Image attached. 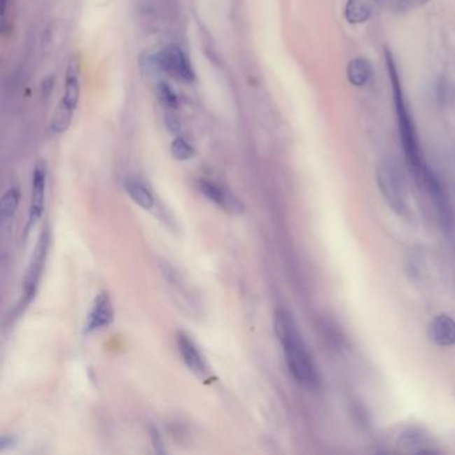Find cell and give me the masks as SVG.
I'll use <instances>...</instances> for the list:
<instances>
[{"label": "cell", "mask_w": 455, "mask_h": 455, "mask_svg": "<svg viewBox=\"0 0 455 455\" xmlns=\"http://www.w3.org/2000/svg\"><path fill=\"white\" fill-rule=\"evenodd\" d=\"M176 342H178V349H179L181 356L183 358L186 366L194 374H197L198 377H206L209 369H207V365H206L203 356L200 354L194 341H191V338L186 332L179 331L178 337H176Z\"/></svg>", "instance_id": "obj_10"}, {"label": "cell", "mask_w": 455, "mask_h": 455, "mask_svg": "<svg viewBox=\"0 0 455 455\" xmlns=\"http://www.w3.org/2000/svg\"><path fill=\"white\" fill-rule=\"evenodd\" d=\"M114 321V307L108 293H100L94 300L92 309L85 322V332L91 334L100 328H107Z\"/></svg>", "instance_id": "obj_9"}, {"label": "cell", "mask_w": 455, "mask_h": 455, "mask_svg": "<svg viewBox=\"0 0 455 455\" xmlns=\"http://www.w3.org/2000/svg\"><path fill=\"white\" fill-rule=\"evenodd\" d=\"M399 443L406 449V451L412 453H434V446L431 441L418 431H410L406 433Z\"/></svg>", "instance_id": "obj_15"}, {"label": "cell", "mask_w": 455, "mask_h": 455, "mask_svg": "<svg viewBox=\"0 0 455 455\" xmlns=\"http://www.w3.org/2000/svg\"><path fill=\"white\" fill-rule=\"evenodd\" d=\"M274 326L285 354L287 369L293 378L306 388H316L321 382L319 372L306 343L302 340L293 314L286 309H278L275 312Z\"/></svg>", "instance_id": "obj_1"}, {"label": "cell", "mask_w": 455, "mask_h": 455, "mask_svg": "<svg viewBox=\"0 0 455 455\" xmlns=\"http://www.w3.org/2000/svg\"><path fill=\"white\" fill-rule=\"evenodd\" d=\"M197 187L200 194L206 197L214 204H216L223 211L231 214L243 213L244 207L239 200L234 195H231L226 188L222 186L216 185L207 179H200L197 182Z\"/></svg>", "instance_id": "obj_8"}, {"label": "cell", "mask_w": 455, "mask_h": 455, "mask_svg": "<svg viewBox=\"0 0 455 455\" xmlns=\"http://www.w3.org/2000/svg\"><path fill=\"white\" fill-rule=\"evenodd\" d=\"M80 98V71L78 62L72 57L66 70V82L62 99L50 122V131L55 135L66 132L71 126L74 113Z\"/></svg>", "instance_id": "obj_3"}, {"label": "cell", "mask_w": 455, "mask_h": 455, "mask_svg": "<svg viewBox=\"0 0 455 455\" xmlns=\"http://www.w3.org/2000/svg\"><path fill=\"white\" fill-rule=\"evenodd\" d=\"M171 154L176 160L185 162L195 155V150L190 143L186 141L183 136H176L172 142L170 147Z\"/></svg>", "instance_id": "obj_18"}, {"label": "cell", "mask_w": 455, "mask_h": 455, "mask_svg": "<svg viewBox=\"0 0 455 455\" xmlns=\"http://www.w3.org/2000/svg\"><path fill=\"white\" fill-rule=\"evenodd\" d=\"M428 1L430 0H382V4L393 13L406 14L426 6Z\"/></svg>", "instance_id": "obj_16"}, {"label": "cell", "mask_w": 455, "mask_h": 455, "mask_svg": "<svg viewBox=\"0 0 455 455\" xmlns=\"http://www.w3.org/2000/svg\"><path fill=\"white\" fill-rule=\"evenodd\" d=\"M430 340L440 346H455V321L449 315H438L428 328Z\"/></svg>", "instance_id": "obj_12"}, {"label": "cell", "mask_w": 455, "mask_h": 455, "mask_svg": "<svg viewBox=\"0 0 455 455\" xmlns=\"http://www.w3.org/2000/svg\"><path fill=\"white\" fill-rule=\"evenodd\" d=\"M377 181L384 200L396 213L406 211V185L397 164L391 160H384L377 171Z\"/></svg>", "instance_id": "obj_4"}, {"label": "cell", "mask_w": 455, "mask_h": 455, "mask_svg": "<svg viewBox=\"0 0 455 455\" xmlns=\"http://www.w3.org/2000/svg\"><path fill=\"white\" fill-rule=\"evenodd\" d=\"M14 443V438H10V437H3L1 441H0V449L4 450L7 446L13 444Z\"/></svg>", "instance_id": "obj_22"}, {"label": "cell", "mask_w": 455, "mask_h": 455, "mask_svg": "<svg viewBox=\"0 0 455 455\" xmlns=\"http://www.w3.org/2000/svg\"><path fill=\"white\" fill-rule=\"evenodd\" d=\"M158 99L167 110H175L178 107V97L167 82H159L157 87Z\"/></svg>", "instance_id": "obj_19"}, {"label": "cell", "mask_w": 455, "mask_h": 455, "mask_svg": "<svg viewBox=\"0 0 455 455\" xmlns=\"http://www.w3.org/2000/svg\"><path fill=\"white\" fill-rule=\"evenodd\" d=\"M382 0H347L344 18L350 24H362L377 14Z\"/></svg>", "instance_id": "obj_11"}, {"label": "cell", "mask_w": 455, "mask_h": 455, "mask_svg": "<svg viewBox=\"0 0 455 455\" xmlns=\"http://www.w3.org/2000/svg\"><path fill=\"white\" fill-rule=\"evenodd\" d=\"M374 69L370 60L366 57H354L347 66V79L356 87H362L370 82Z\"/></svg>", "instance_id": "obj_14"}, {"label": "cell", "mask_w": 455, "mask_h": 455, "mask_svg": "<svg viewBox=\"0 0 455 455\" xmlns=\"http://www.w3.org/2000/svg\"><path fill=\"white\" fill-rule=\"evenodd\" d=\"M151 438H153V443H154V446H155V450H157L158 453H164L162 437H160V434H159V431H158L155 427H153V428H151Z\"/></svg>", "instance_id": "obj_20"}, {"label": "cell", "mask_w": 455, "mask_h": 455, "mask_svg": "<svg viewBox=\"0 0 455 455\" xmlns=\"http://www.w3.org/2000/svg\"><path fill=\"white\" fill-rule=\"evenodd\" d=\"M19 204V191L16 187L10 188L1 198L0 211H1V219L3 222L10 220L14 216L15 211Z\"/></svg>", "instance_id": "obj_17"}, {"label": "cell", "mask_w": 455, "mask_h": 455, "mask_svg": "<svg viewBox=\"0 0 455 455\" xmlns=\"http://www.w3.org/2000/svg\"><path fill=\"white\" fill-rule=\"evenodd\" d=\"M386 64H387V71H388V79L393 85L396 113H397V119H398L399 135H400V142H402V147L405 151V157H406L410 170L413 171L416 183L422 186L430 170L427 169L426 163L422 157V151H421L418 135H416L415 126H414L413 118L410 116L407 103H406L405 95H403V88H402V83L399 79L397 66L388 51L386 52Z\"/></svg>", "instance_id": "obj_2"}, {"label": "cell", "mask_w": 455, "mask_h": 455, "mask_svg": "<svg viewBox=\"0 0 455 455\" xmlns=\"http://www.w3.org/2000/svg\"><path fill=\"white\" fill-rule=\"evenodd\" d=\"M125 190L130 195V198L134 200L138 206H141L146 210H150L155 204V198L150 188L143 183L141 179L135 176H127L125 179Z\"/></svg>", "instance_id": "obj_13"}, {"label": "cell", "mask_w": 455, "mask_h": 455, "mask_svg": "<svg viewBox=\"0 0 455 455\" xmlns=\"http://www.w3.org/2000/svg\"><path fill=\"white\" fill-rule=\"evenodd\" d=\"M47 248H48V232L44 231L41 235V239L38 242V246L35 248V254L34 258L29 263V270H27V275L24 279V297H23V306L29 304L31 299L34 298L36 288H38V284L41 279V274H42L43 265H44V259L47 255Z\"/></svg>", "instance_id": "obj_6"}, {"label": "cell", "mask_w": 455, "mask_h": 455, "mask_svg": "<svg viewBox=\"0 0 455 455\" xmlns=\"http://www.w3.org/2000/svg\"><path fill=\"white\" fill-rule=\"evenodd\" d=\"M47 187V166L41 160L36 163L32 172V192H31V207H29V226L27 230L35 226L44 211V198Z\"/></svg>", "instance_id": "obj_7"}, {"label": "cell", "mask_w": 455, "mask_h": 455, "mask_svg": "<svg viewBox=\"0 0 455 455\" xmlns=\"http://www.w3.org/2000/svg\"><path fill=\"white\" fill-rule=\"evenodd\" d=\"M155 55L160 72H167L186 83L195 80V71L192 69L191 60L181 47L171 44Z\"/></svg>", "instance_id": "obj_5"}, {"label": "cell", "mask_w": 455, "mask_h": 455, "mask_svg": "<svg viewBox=\"0 0 455 455\" xmlns=\"http://www.w3.org/2000/svg\"><path fill=\"white\" fill-rule=\"evenodd\" d=\"M166 123H167V127H169V130H170V131H172V132H176V131H179V125L176 123V120H175V118H174V116L166 115Z\"/></svg>", "instance_id": "obj_21"}]
</instances>
